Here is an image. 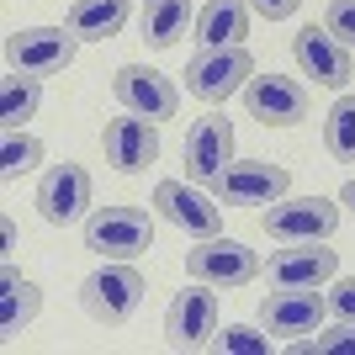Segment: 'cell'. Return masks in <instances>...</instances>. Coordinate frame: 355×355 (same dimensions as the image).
<instances>
[{"label":"cell","mask_w":355,"mask_h":355,"mask_svg":"<svg viewBox=\"0 0 355 355\" xmlns=\"http://www.w3.org/2000/svg\"><path fill=\"white\" fill-rule=\"evenodd\" d=\"M164 334L175 350H202L218 334V292L207 282H191L186 292H175L170 313H164Z\"/></svg>","instance_id":"11"},{"label":"cell","mask_w":355,"mask_h":355,"mask_svg":"<svg viewBox=\"0 0 355 355\" xmlns=\"http://www.w3.org/2000/svg\"><path fill=\"white\" fill-rule=\"evenodd\" d=\"M334 270H340V250H329L324 239H302L292 250H276L270 254V286H324L334 282Z\"/></svg>","instance_id":"17"},{"label":"cell","mask_w":355,"mask_h":355,"mask_svg":"<svg viewBox=\"0 0 355 355\" xmlns=\"http://www.w3.org/2000/svg\"><path fill=\"white\" fill-rule=\"evenodd\" d=\"M212 350H218V355H266V350H270L266 324H260V329H250V324L218 329V334H212Z\"/></svg>","instance_id":"25"},{"label":"cell","mask_w":355,"mask_h":355,"mask_svg":"<svg viewBox=\"0 0 355 355\" xmlns=\"http://www.w3.org/2000/svg\"><path fill=\"white\" fill-rule=\"evenodd\" d=\"M250 6L266 16V21H286V16H297V6H302V0H250Z\"/></svg>","instance_id":"29"},{"label":"cell","mask_w":355,"mask_h":355,"mask_svg":"<svg viewBox=\"0 0 355 355\" xmlns=\"http://www.w3.org/2000/svg\"><path fill=\"white\" fill-rule=\"evenodd\" d=\"M324 318H329V297H318V286H276L260 302L266 334H318Z\"/></svg>","instance_id":"14"},{"label":"cell","mask_w":355,"mask_h":355,"mask_svg":"<svg viewBox=\"0 0 355 355\" xmlns=\"http://www.w3.org/2000/svg\"><path fill=\"white\" fill-rule=\"evenodd\" d=\"M101 148L117 175H144L148 164L159 159V128H154V117L122 112V117H112L101 128Z\"/></svg>","instance_id":"9"},{"label":"cell","mask_w":355,"mask_h":355,"mask_svg":"<svg viewBox=\"0 0 355 355\" xmlns=\"http://www.w3.org/2000/svg\"><path fill=\"white\" fill-rule=\"evenodd\" d=\"M234 164V122L207 112L202 122H191V133H186V175L196 186H212Z\"/></svg>","instance_id":"15"},{"label":"cell","mask_w":355,"mask_h":355,"mask_svg":"<svg viewBox=\"0 0 355 355\" xmlns=\"http://www.w3.org/2000/svg\"><path fill=\"white\" fill-rule=\"evenodd\" d=\"M154 212H159L170 228L191 234V239L223 234V212L212 207V202L196 191V186H186V180H159V186H154Z\"/></svg>","instance_id":"16"},{"label":"cell","mask_w":355,"mask_h":355,"mask_svg":"<svg viewBox=\"0 0 355 355\" xmlns=\"http://www.w3.org/2000/svg\"><path fill=\"white\" fill-rule=\"evenodd\" d=\"M85 250L101 260H138L154 250V218L144 207H96L85 218Z\"/></svg>","instance_id":"2"},{"label":"cell","mask_w":355,"mask_h":355,"mask_svg":"<svg viewBox=\"0 0 355 355\" xmlns=\"http://www.w3.org/2000/svg\"><path fill=\"white\" fill-rule=\"evenodd\" d=\"M244 106H250V117L266 122V128H297V122H308L313 96H308L302 80H286V74H250Z\"/></svg>","instance_id":"7"},{"label":"cell","mask_w":355,"mask_h":355,"mask_svg":"<svg viewBox=\"0 0 355 355\" xmlns=\"http://www.w3.org/2000/svg\"><path fill=\"white\" fill-rule=\"evenodd\" d=\"M144 292H148V282L133 260H106L101 270H90L80 282V308L96 324H128L138 313V302H144Z\"/></svg>","instance_id":"1"},{"label":"cell","mask_w":355,"mask_h":355,"mask_svg":"<svg viewBox=\"0 0 355 355\" xmlns=\"http://www.w3.org/2000/svg\"><path fill=\"white\" fill-rule=\"evenodd\" d=\"M250 74H254V59H250V48L239 43V48H202L191 59V69H186V85H191V96H202V101H228L234 90L250 85Z\"/></svg>","instance_id":"8"},{"label":"cell","mask_w":355,"mask_h":355,"mask_svg":"<svg viewBox=\"0 0 355 355\" xmlns=\"http://www.w3.org/2000/svg\"><path fill=\"white\" fill-rule=\"evenodd\" d=\"M37 164H43V138L11 128L6 144H0V180H21L27 170H37Z\"/></svg>","instance_id":"23"},{"label":"cell","mask_w":355,"mask_h":355,"mask_svg":"<svg viewBox=\"0 0 355 355\" xmlns=\"http://www.w3.org/2000/svg\"><path fill=\"white\" fill-rule=\"evenodd\" d=\"M250 0H207L196 16V43L202 48H239L250 37Z\"/></svg>","instance_id":"18"},{"label":"cell","mask_w":355,"mask_h":355,"mask_svg":"<svg viewBox=\"0 0 355 355\" xmlns=\"http://www.w3.org/2000/svg\"><path fill=\"white\" fill-rule=\"evenodd\" d=\"M324 138H329V154H334V159H355V96H340V101L329 106Z\"/></svg>","instance_id":"24"},{"label":"cell","mask_w":355,"mask_h":355,"mask_svg":"<svg viewBox=\"0 0 355 355\" xmlns=\"http://www.w3.org/2000/svg\"><path fill=\"white\" fill-rule=\"evenodd\" d=\"M292 59H297V69L308 74V80H318V85H350L355 80V59H350V43H340L329 27H302L292 37Z\"/></svg>","instance_id":"12"},{"label":"cell","mask_w":355,"mask_h":355,"mask_svg":"<svg viewBox=\"0 0 355 355\" xmlns=\"http://www.w3.org/2000/svg\"><path fill=\"white\" fill-rule=\"evenodd\" d=\"M329 32L355 48V0H329Z\"/></svg>","instance_id":"27"},{"label":"cell","mask_w":355,"mask_h":355,"mask_svg":"<svg viewBox=\"0 0 355 355\" xmlns=\"http://www.w3.org/2000/svg\"><path fill=\"white\" fill-rule=\"evenodd\" d=\"M329 313L345 318V324H355V276H345V282L329 292Z\"/></svg>","instance_id":"28"},{"label":"cell","mask_w":355,"mask_h":355,"mask_svg":"<svg viewBox=\"0 0 355 355\" xmlns=\"http://www.w3.org/2000/svg\"><path fill=\"white\" fill-rule=\"evenodd\" d=\"M260 228L282 244H302V239H329L340 228V202L329 196H282L276 207L260 212Z\"/></svg>","instance_id":"5"},{"label":"cell","mask_w":355,"mask_h":355,"mask_svg":"<svg viewBox=\"0 0 355 355\" xmlns=\"http://www.w3.org/2000/svg\"><path fill=\"white\" fill-rule=\"evenodd\" d=\"M74 53H80V37L69 27H16V32H6V64L16 74H37V80L64 74L74 64Z\"/></svg>","instance_id":"3"},{"label":"cell","mask_w":355,"mask_h":355,"mask_svg":"<svg viewBox=\"0 0 355 355\" xmlns=\"http://www.w3.org/2000/svg\"><path fill=\"white\" fill-rule=\"evenodd\" d=\"M37 106H43V80L11 69V80L0 85V122H6V133L21 128V122H32V117H37Z\"/></svg>","instance_id":"22"},{"label":"cell","mask_w":355,"mask_h":355,"mask_svg":"<svg viewBox=\"0 0 355 355\" xmlns=\"http://www.w3.org/2000/svg\"><path fill=\"white\" fill-rule=\"evenodd\" d=\"M212 191L218 202L228 207H270V202H282L292 191V170L286 164H270V159H234L212 180Z\"/></svg>","instance_id":"4"},{"label":"cell","mask_w":355,"mask_h":355,"mask_svg":"<svg viewBox=\"0 0 355 355\" xmlns=\"http://www.w3.org/2000/svg\"><path fill=\"white\" fill-rule=\"evenodd\" d=\"M112 96H117L128 112L138 117H154V122H170L180 112V90L175 80H164L159 69H148V64H122L112 74Z\"/></svg>","instance_id":"10"},{"label":"cell","mask_w":355,"mask_h":355,"mask_svg":"<svg viewBox=\"0 0 355 355\" xmlns=\"http://www.w3.org/2000/svg\"><path fill=\"white\" fill-rule=\"evenodd\" d=\"M313 355H355V324H334V329H318L313 340Z\"/></svg>","instance_id":"26"},{"label":"cell","mask_w":355,"mask_h":355,"mask_svg":"<svg viewBox=\"0 0 355 355\" xmlns=\"http://www.w3.org/2000/svg\"><path fill=\"white\" fill-rule=\"evenodd\" d=\"M138 27H144V43L154 48V53L175 48L180 37L191 32V0H144Z\"/></svg>","instance_id":"20"},{"label":"cell","mask_w":355,"mask_h":355,"mask_svg":"<svg viewBox=\"0 0 355 355\" xmlns=\"http://www.w3.org/2000/svg\"><path fill=\"white\" fill-rule=\"evenodd\" d=\"M128 16H133V0H74L64 27L80 43H106V37H117L128 27Z\"/></svg>","instance_id":"19"},{"label":"cell","mask_w":355,"mask_h":355,"mask_svg":"<svg viewBox=\"0 0 355 355\" xmlns=\"http://www.w3.org/2000/svg\"><path fill=\"white\" fill-rule=\"evenodd\" d=\"M90 170L85 164H53L43 180H37V212H43V223L48 228H69V223H80L85 218V207H90Z\"/></svg>","instance_id":"13"},{"label":"cell","mask_w":355,"mask_h":355,"mask_svg":"<svg viewBox=\"0 0 355 355\" xmlns=\"http://www.w3.org/2000/svg\"><path fill=\"white\" fill-rule=\"evenodd\" d=\"M340 202H345V207L355 212V180H345V191H340Z\"/></svg>","instance_id":"30"},{"label":"cell","mask_w":355,"mask_h":355,"mask_svg":"<svg viewBox=\"0 0 355 355\" xmlns=\"http://www.w3.org/2000/svg\"><path fill=\"white\" fill-rule=\"evenodd\" d=\"M37 308H43L37 282H27V276H16V270L6 266L0 270V329H27L32 318H37Z\"/></svg>","instance_id":"21"},{"label":"cell","mask_w":355,"mask_h":355,"mask_svg":"<svg viewBox=\"0 0 355 355\" xmlns=\"http://www.w3.org/2000/svg\"><path fill=\"white\" fill-rule=\"evenodd\" d=\"M186 270H191V282H207V286H250L266 266H260V254L250 244L212 234L186 254Z\"/></svg>","instance_id":"6"}]
</instances>
